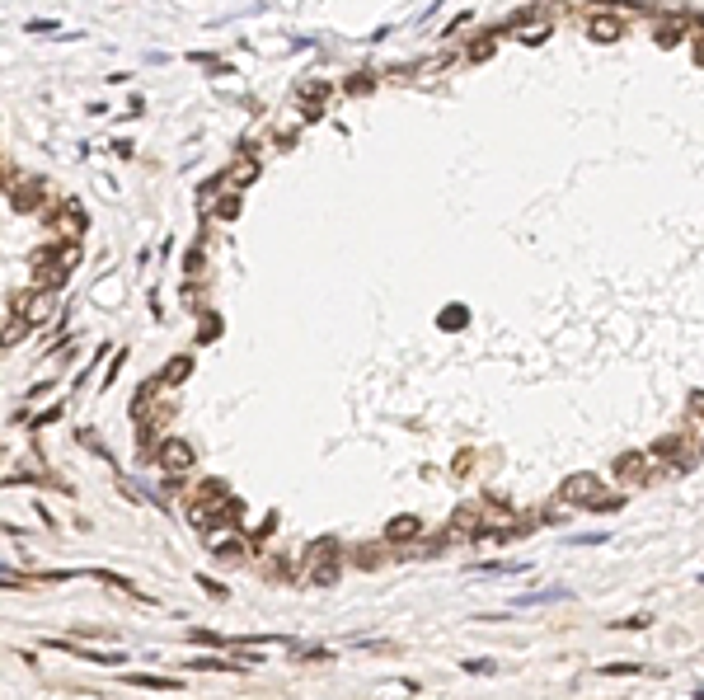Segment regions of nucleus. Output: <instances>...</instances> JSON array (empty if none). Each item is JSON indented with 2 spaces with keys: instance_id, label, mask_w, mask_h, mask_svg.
Returning <instances> with one entry per match:
<instances>
[{
  "instance_id": "obj_1",
  "label": "nucleus",
  "mask_w": 704,
  "mask_h": 700,
  "mask_svg": "<svg viewBox=\"0 0 704 700\" xmlns=\"http://www.w3.org/2000/svg\"><path fill=\"white\" fill-rule=\"evenodd\" d=\"M76 244H61V249H38L33 254V287L38 292H56L71 273H76Z\"/></svg>"
},
{
  "instance_id": "obj_2",
  "label": "nucleus",
  "mask_w": 704,
  "mask_h": 700,
  "mask_svg": "<svg viewBox=\"0 0 704 700\" xmlns=\"http://www.w3.org/2000/svg\"><path fill=\"white\" fill-rule=\"evenodd\" d=\"M559 494H564L568 503H582V508H592V503H597V494H601V480H597V475H568Z\"/></svg>"
},
{
  "instance_id": "obj_3",
  "label": "nucleus",
  "mask_w": 704,
  "mask_h": 700,
  "mask_svg": "<svg viewBox=\"0 0 704 700\" xmlns=\"http://www.w3.org/2000/svg\"><path fill=\"white\" fill-rule=\"evenodd\" d=\"M193 460H198V452H193L188 442H164V447H160V465H164L169 475H188Z\"/></svg>"
},
{
  "instance_id": "obj_4",
  "label": "nucleus",
  "mask_w": 704,
  "mask_h": 700,
  "mask_svg": "<svg viewBox=\"0 0 704 700\" xmlns=\"http://www.w3.org/2000/svg\"><path fill=\"white\" fill-rule=\"evenodd\" d=\"M587 38L615 43V38H625V19H620V14H592V19H587Z\"/></svg>"
},
{
  "instance_id": "obj_5",
  "label": "nucleus",
  "mask_w": 704,
  "mask_h": 700,
  "mask_svg": "<svg viewBox=\"0 0 704 700\" xmlns=\"http://www.w3.org/2000/svg\"><path fill=\"white\" fill-rule=\"evenodd\" d=\"M211 555H216L221 564H249V540H244V536L211 540Z\"/></svg>"
},
{
  "instance_id": "obj_6",
  "label": "nucleus",
  "mask_w": 704,
  "mask_h": 700,
  "mask_svg": "<svg viewBox=\"0 0 704 700\" xmlns=\"http://www.w3.org/2000/svg\"><path fill=\"white\" fill-rule=\"evenodd\" d=\"M615 475H620L625 485H643V480H648V456H643V452L620 456V460H615Z\"/></svg>"
},
{
  "instance_id": "obj_7",
  "label": "nucleus",
  "mask_w": 704,
  "mask_h": 700,
  "mask_svg": "<svg viewBox=\"0 0 704 700\" xmlns=\"http://www.w3.org/2000/svg\"><path fill=\"white\" fill-rule=\"evenodd\" d=\"M681 33H685V19H681V14H667V19H657V43H662V47H676Z\"/></svg>"
},
{
  "instance_id": "obj_8",
  "label": "nucleus",
  "mask_w": 704,
  "mask_h": 700,
  "mask_svg": "<svg viewBox=\"0 0 704 700\" xmlns=\"http://www.w3.org/2000/svg\"><path fill=\"white\" fill-rule=\"evenodd\" d=\"M418 531H423V527H418V517H394L390 527H385V540H390V545H394V540H414Z\"/></svg>"
},
{
  "instance_id": "obj_9",
  "label": "nucleus",
  "mask_w": 704,
  "mask_h": 700,
  "mask_svg": "<svg viewBox=\"0 0 704 700\" xmlns=\"http://www.w3.org/2000/svg\"><path fill=\"white\" fill-rule=\"evenodd\" d=\"M334 550H339L334 540H329V536H319V540H310V545H306V555H301V564H319L324 555L334 560Z\"/></svg>"
},
{
  "instance_id": "obj_10",
  "label": "nucleus",
  "mask_w": 704,
  "mask_h": 700,
  "mask_svg": "<svg viewBox=\"0 0 704 700\" xmlns=\"http://www.w3.org/2000/svg\"><path fill=\"white\" fill-rule=\"evenodd\" d=\"M43 202V184H24V189H14V207L19 212H33Z\"/></svg>"
},
{
  "instance_id": "obj_11",
  "label": "nucleus",
  "mask_w": 704,
  "mask_h": 700,
  "mask_svg": "<svg viewBox=\"0 0 704 700\" xmlns=\"http://www.w3.org/2000/svg\"><path fill=\"white\" fill-rule=\"evenodd\" d=\"M131 686H151V691H179L183 681H169V677H151V672H136V677H127Z\"/></svg>"
},
{
  "instance_id": "obj_12",
  "label": "nucleus",
  "mask_w": 704,
  "mask_h": 700,
  "mask_svg": "<svg viewBox=\"0 0 704 700\" xmlns=\"http://www.w3.org/2000/svg\"><path fill=\"white\" fill-rule=\"evenodd\" d=\"M188 372H193V362H188V357H174V362H169V367L160 372V381H164V385H179V381L188 376Z\"/></svg>"
},
{
  "instance_id": "obj_13",
  "label": "nucleus",
  "mask_w": 704,
  "mask_h": 700,
  "mask_svg": "<svg viewBox=\"0 0 704 700\" xmlns=\"http://www.w3.org/2000/svg\"><path fill=\"white\" fill-rule=\"evenodd\" d=\"M460 668H465L469 677H493V672H498V663H493V658H465Z\"/></svg>"
},
{
  "instance_id": "obj_14",
  "label": "nucleus",
  "mask_w": 704,
  "mask_h": 700,
  "mask_svg": "<svg viewBox=\"0 0 704 700\" xmlns=\"http://www.w3.org/2000/svg\"><path fill=\"white\" fill-rule=\"evenodd\" d=\"M254 174H259V165H254V160H239L231 174H226V184H249Z\"/></svg>"
},
{
  "instance_id": "obj_15",
  "label": "nucleus",
  "mask_w": 704,
  "mask_h": 700,
  "mask_svg": "<svg viewBox=\"0 0 704 700\" xmlns=\"http://www.w3.org/2000/svg\"><path fill=\"white\" fill-rule=\"evenodd\" d=\"M643 668L639 663H606V668H597V677H639Z\"/></svg>"
},
{
  "instance_id": "obj_16",
  "label": "nucleus",
  "mask_w": 704,
  "mask_h": 700,
  "mask_svg": "<svg viewBox=\"0 0 704 700\" xmlns=\"http://www.w3.org/2000/svg\"><path fill=\"white\" fill-rule=\"evenodd\" d=\"M28 329H33V324H24V320H19V315H14V320H10V329L0 334V343H19V339H24Z\"/></svg>"
},
{
  "instance_id": "obj_17",
  "label": "nucleus",
  "mask_w": 704,
  "mask_h": 700,
  "mask_svg": "<svg viewBox=\"0 0 704 700\" xmlns=\"http://www.w3.org/2000/svg\"><path fill=\"white\" fill-rule=\"evenodd\" d=\"M625 503V494H597V503H592V512H615Z\"/></svg>"
},
{
  "instance_id": "obj_18",
  "label": "nucleus",
  "mask_w": 704,
  "mask_h": 700,
  "mask_svg": "<svg viewBox=\"0 0 704 700\" xmlns=\"http://www.w3.org/2000/svg\"><path fill=\"white\" fill-rule=\"evenodd\" d=\"M681 447H685V442H681V437H662V442H657V447H652V456H662V460H667V456H676Z\"/></svg>"
},
{
  "instance_id": "obj_19",
  "label": "nucleus",
  "mask_w": 704,
  "mask_h": 700,
  "mask_svg": "<svg viewBox=\"0 0 704 700\" xmlns=\"http://www.w3.org/2000/svg\"><path fill=\"white\" fill-rule=\"evenodd\" d=\"M357 564H362V569H381V550H376V545H362V550H357Z\"/></svg>"
},
{
  "instance_id": "obj_20",
  "label": "nucleus",
  "mask_w": 704,
  "mask_h": 700,
  "mask_svg": "<svg viewBox=\"0 0 704 700\" xmlns=\"http://www.w3.org/2000/svg\"><path fill=\"white\" fill-rule=\"evenodd\" d=\"M198 583H202V593H211L216 602H226V597H231L226 588H221V583H216V578H198Z\"/></svg>"
},
{
  "instance_id": "obj_21",
  "label": "nucleus",
  "mask_w": 704,
  "mask_h": 700,
  "mask_svg": "<svg viewBox=\"0 0 704 700\" xmlns=\"http://www.w3.org/2000/svg\"><path fill=\"white\" fill-rule=\"evenodd\" d=\"M301 94H306V99H319V94H329V81H310V85H301Z\"/></svg>"
},
{
  "instance_id": "obj_22",
  "label": "nucleus",
  "mask_w": 704,
  "mask_h": 700,
  "mask_svg": "<svg viewBox=\"0 0 704 700\" xmlns=\"http://www.w3.org/2000/svg\"><path fill=\"white\" fill-rule=\"evenodd\" d=\"M489 52H493V43H489V38H484V43H469V56H474V61H484Z\"/></svg>"
},
{
  "instance_id": "obj_23",
  "label": "nucleus",
  "mask_w": 704,
  "mask_h": 700,
  "mask_svg": "<svg viewBox=\"0 0 704 700\" xmlns=\"http://www.w3.org/2000/svg\"><path fill=\"white\" fill-rule=\"evenodd\" d=\"M442 324H446V329H460V324H465V310H446Z\"/></svg>"
},
{
  "instance_id": "obj_24",
  "label": "nucleus",
  "mask_w": 704,
  "mask_h": 700,
  "mask_svg": "<svg viewBox=\"0 0 704 700\" xmlns=\"http://www.w3.org/2000/svg\"><path fill=\"white\" fill-rule=\"evenodd\" d=\"M0 588H28V583L19 578V573H5V569H0Z\"/></svg>"
},
{
  "instance_id": "obj_25",
  "label": "nucleus",
  "mask_w": 704,
  "mask_h": 700,
  "mask_svg": "<svg viewBox=\"0 0 704 700\" xmlns=\"http://www.w3.org/2000/svg\"><path fill=\"white\" fill-rule=\"evenodd\" d=\"M211 334H221V320H202V339L198 343H211Z\"/></svg>"
},
{
  "instance_id": "obj_26",
  "label": "nucleus",
  "mask_w": 704,
  "mask_h": 700,
  "mask_svg": "<svg viewBox=\"0 0 704 700\" xmlns=\"http://www.w3.org/2000/svg\"><path fill=\"white\" fill-rule=\"evenodd\" d=\"M235 212H239V198H235V193H231V198H226V202H221V216H226V221H231Z\"/></svg>"
},
{
  "instance_id": "obj_27",
  "label": "nucleus",
  "mask_w": 704,
  "mask_h": 700,
  "mask_svg": "<svg viewBox=\"0 0 704 700\" xmlns=\"http://www.w3.org/2000/svg\"><path fill=\"white\" fill-rule=\"evenodd\" d=\"M690 409H695V418H704V395H690Z\"/></svg>"
},
{
  "instance_id": "obj_28",
  "label": "nucleus",
  "mask_w": 704,
  "mask_h": 700,
  "mask_svg": "<svg viewBox=\"0 0 704 700\" xmlns=\"http://www.w3.org/2000/svg\"><path fill=\"white\" fill-rule=\"evenodd\" d=\"M695 56H700V61H704V33H700V43H695Z\"/></svg>"
},
{
  "instance_id": "obj_29",
  "label": "nucleus",
  "mask_w": 704,
  "mask_h": 700,
  "mask_svg": "<svg viewBox=\"0 0 704 700\" xmlns=\"http://www.w3.org/2000/svg\"><path fill=\"white\" fill-rule=\"evenodd\" d=\"M700 452H704V447H700Z\"/></svg>"
}]
</instances>
